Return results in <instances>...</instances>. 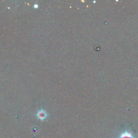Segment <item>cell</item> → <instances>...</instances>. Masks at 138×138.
Listing matches in <instances>:
<instances>
[{"label": "cell", "instance_id": "2", "mask_svg": "<svg viewBox=\"0 0 138 138\" xmlns=\"http://www.w3.org/2000/svg\"><path fill=\"white\" fill-rule=\"evenodd\" d=\"M119 138H134V137L130 133L126 132L122 134Z\"/></svg>", "mask_w": 138, "mask_h": 138}, {"label": "cell", "instance_id": "3", "mask_svg": "<svg viewBox=\"0 0 138 138\" xmlns=\"http://www.w3.org/2000/svg\"><path fill=\"white\" fill-rule=\"evenodd\" d=\"M37 7H38V6H37V5H36V4H35V6H34V7H35V8H37Z\"/></svg>", "mask_w": 138, "mask_h": 138}, {"label": "cell", "instance_id": "1", "mask_svg": "<svg viewBox=\"0 0 138 138\" xmlns=\"http://www.w3.org/2000/svg\"><path fill=\"white\" fill-rule=\"evenodd\" d=\"M37 117H38V119L41 120H44L46 118V116H47V114L45 112V111L44 110H40L38 112V113L37 114Z\"/></svg>", "mask_w": 138, "mask_h": 138}]
</instances>
